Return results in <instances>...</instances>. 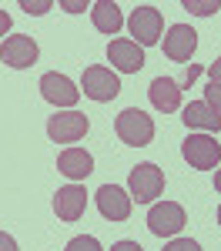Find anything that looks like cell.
<instances>
[{"label": "cell", "instance_id": "14", "mask_svg": "<svg viewBox=\"0 0 221 251\" xmlns=\"http://www.w3.org/2000/svg\"><path fill=\"white\" fill-rule=\"evenodd\" d=\"M57 171L67 181H84V177H91V171H94V157L87 154L84 148H64L60 157H57Z\"/></svg>", "mask_w": 221, "mask_h": 251}, {"label": "cell", "instance_id": "19", "mask_svg": "<svg viewBox=\"0 0 221 251\" xmlns=\"http://www.w3.org/2000/svg\"><path fill=\"white\" fill-rule=\"evenodd\" d=\"M64 251H104L100 248L98 238H91V234H80V238H74V241H67V248Z\"/></svg>", "mask_w": 221, "mask_h": 251}, {"label": "cell", "instance_id": "20", "mask_svg": "<svg viewBox=\"0 0 221 251\" xmlns=\"http://www.w3.org/2000/svg\"><path fill=\"white\" fill-rule=\"evenodd\" d=\"M54 3L50 0H20V10H27V14H34V17H40V14H47Z\"/></svg>", "mask_w": 221, "mask_h": 251}, {"label": "cell", "instance_id": "8", "mask_svg": "<svg viewBox=\"0 0 221 251\" xmlns=\"http://www.w3.org/2000/svg\"><path fill=\"white\" fill-rule=\"evenodd\" d=\"M0 57H3V64H7V67L24 71V67H34V64H37L40 47H37V40L30 37V34H14V37L3 40Z\"/></svg>", "mask_w": 221, "mask_h": 251}, {"label": "cell", "instance_id": "29", "mask_svg": "<svg viewBox=\"0 0 221 251\" xmlns=\"http://www.w3.org/2000/svg\"><path fill=\"white\" fill-rule=\"evenodd\" d=\"M218 228H221V204H218Z\"/></svg>", "mask_w": 221, "mask_h": 251}, {"label": "cell", "instance_id": "1", "mask_svg": "<svg viewBox=\"0 0 221 251\" xmlns=\"http://www.w3.org/2000/svg\"><path fill=\"white\" fill-rule=\"evenodd\" d=\"M114 131L124 144H131V148H147L151 141H154V121L138 111V107H127V111H121L114 117Z\"/></svg>", "mask_w": 221, "mask_h": 251}, {"label": "cell", "instance_id": "6", "mask_svg": "<svg viewBox=\"0 0 221 251\" xmlns=\"http://www.w3.org/2000/svg\"><path fill=\"white\" fill-rule=\"evenodd\" d=\"M184 225H188V214L174 201H158L147 211V228H151V234H158V238H174V234H181Z\"/></svg>", "mask_w": 221, "mask_h": 251}, {"label": "cell", "instance_id": "15", "mask_svg": "<svg viewBox=\"0 0 221 251\" xmlns=\"http://www.w3.org/2000/svg\"><path fill=\"white\" fill-rule=\"evenodd\" d=\"M151 104H154V111L161 114H174L181 107V84L171 77H154L151 80Z\"/></svg>", "mask_w": 221, "mask_h": 251}, {"label": "cell", "instance_id": "17", "mask_svg": "<svg viewBox=\"0 0 221 251\" xmlns=\"http://www.w3.org/2000/svg\"><path fill=\"white\" fill-rule=\"evenodd\" d=\"M91 20H94V27H98L100 34H111V37L124 27L121 7L114 3V0H98V3L91 7Z\"/></svg>", "mask_w": 221, "mask_h": 251}, {"label": "cell", "instance_id": "13", "mask_svg": "<svg viewBox=\"0 0 221 251\" xmlns=\"http://www.w3.org/2000/svg\"><path fill=\"white\" fill-rule=\"evenodd\" d=\"M54 211L60 221H80L87 211V191L80 184H67L54 194Z\"/></svg>", "mask_w": 221, "mask_h": 251}, {"label": "cell", "instance_id": "3", "mask_svg": "<svg viewBox=\"0 0 221 251\" xmlns=\"http://www.w3.org/2000/svg\"><path fill=\"white\" fill-rule=\"evenodd\" d=\"M80 87H84V97H91L94 104H107V100H114L121 94V80L118 74L111 71V67H87L84 71V80H80Z\"/></svg>", "mask_w": 221, "mask_h": 251}, {"label": "cell", "instance_id": "16", "mask_svg": "<svg viewBox=\"0 0 221 251\" xmlns=\"http://www.w3.org/2000/svg\"><path fill=\"white\" fill-rule=\"evenodd\" d=\"M181 121L191 127V134H195V131H221V114L211 111L204 100H191V104L184 107Z\"/></svg>", "mask_w": 221, "mask_h": 251}, {"label": "cell", "instance_id": "22", "mask_svg": "<svg viewBox=\"0 0 221 251\" xmlns=\"http://www.w3.org/2000/svg\"><path fill=\"white\" fill-rule=\"evenodd\" d=\"M164 251H201L198 241H191V238H174V241H168Z\"/></svg>", "mask_w": 221, "mask_h": 251}, {"label": "cell", "instance_id": "2", "mask_svg": "<svg viewBox=\"0 0 221 251\" xmlns=\"http://www.w3.org/2000/svg\"><path fill=\"white\" fill-rule=\"evenodd\" d=\"M181 154L191 168L198 171H211L221 164V144L211 134H188L184 144H181Z\"/></svg>", "mask_w": 221, "mask_h": 251}, {"label": "cell", "instance_id": "10", "mask_svg": "<svg viewBox=\"0 0 221 251\" xmlns=\"http://www.w3.org/2000/svg\"><path fill=\"white\" fill-rule=\"evenodd\" d=\"M164 57L168 60H191V54L198 50V34H195V27H188V24H174V27H168V37H164Z\"/></svg>", "mask_w": 221, "mask_h": 251}, {"label": "cell", "instance_id": "11", "mask_svg": "<svg viewBox=\"0 0 221 251\" xmlns=\"http://www.w3.org/2000/svg\"><path fill=\"white\" fill-rule=\"evenodd\" d=\"M94 198H98V211L104 214L107 221H127V218H131L134 198H127L124 188H118V184H104Z\"/></svg>", "mask_w": 221, "mask_h": 251}, {"label": "cell", "instance_id": "21", "mask_svg": "<svg viewBox=\"0 0 221 251\" xmlns=\"http://www.w3.org/2000/svg\"><path fill=\"white\" fill-rule=\"evenodd\" d=\"M204 104L221 114V84H208V87H204Z\"/></svg>", "mask_w": 221, "mask_h": 251}, {"label": "cell", "instance_id": "5", "mask_svg": "<svg viewBox=\"0 0 221 251\" xmlns=\"http://www.w3.org/2000/svg\"><path fill=\"white\" fill-rule=\"evenodd\" d=\"M87 127H91V121L80 111H57L54 117H47V137L54 144H74L87 134Z\"/></svg>", "mask_w": 221, "mask_h": 251}, {"label": "cell", "instance_id": "23", "mask_svg": "<svg viewBox=\"0 0 221 251\" xmlns=\"http://www.w3.org/2000/svg\"><path fill=\"white\" fill-rule=\"evenodd\" d=\"M111 251H144L138 241H118V245H111Z\"/></svg>", "mask_w": 221, "mask_h": 251}, {"label": "cell", "instance_id": "12", "mask_svg": "<svg viewBox=\"0 0 221 251\" xmlns=\"http://www.w3.org/2000/svg\"><path fill=\"white\" fill-rule=\"evenodd\" d=\"M107 60L118 71H124V74H138L144 67V47H138L134 40H127V37H118L107 44Z\"/></svg>", "mask_w": 221, "mask_h": 251}, {"label": "cell", "instance_id": "25", "mask_svg": "<svg viewBox=\"0 0 221 251\" xmlns=\"http://www.w3.org/2000/svg\"><path fill=\"white\" fill-rule=\"evenodd\" d=\"M208 77H211V84H221V57L208 67Z\"/></svg>", "mask_w": 221, "mask_h": 251}, {"label": "cell", "instance_id": "4", "mask_svg": "<svg viewBox=\"0 0 221 251\" xmlns=\"http://www.w3.org/2000/svg\"><path fill=\"white\" fill-rule=\"evenodd\" d=\"M127 27H131V37H134L138 47H151V44H158L161 34H164V17H161L158 7L144 3V7H138V10L131 14Z\"/></svg>", "mask_w": 221, "mask_h": 251}, {"label": "cell", "instance_id": "7", "mask_svg": "<svg viewBox=\"0 0 221 251\" xmlns=\"http://www.w3.org/2000/svg\"><path fill=\"white\" fill-rule=\"evenodd\" d=\"M127 184H131V198H138V204H154V198H161L164 191V171L158 164H138L127 177Z\"/></svg>", "mask_w": 221, "mask_h": 251}, {"label": "cell", "instance_id": "28", "mask_svg": "<svg viewBox=\"0 0 221 251\" xmlns=\"http://www.w3.org/2000/svg\"><path fill=\"white\" fill-rule=\"evenodd\" d=\"M215 191L221 194V164H218V171H215Z\"/></svg>", "mask_w": 221, "mask_h": 251}, {"label": "cell", "instance_id": "9", "mask_svg": "<svg viewBox=\"0 0 221 251\" xmlns=\"http://www.w3.org/2000/svg\"><path fill=\"white\" fill-rule=\"evenodd\" d=\"M40 94H44L47 104H54V107H74L80 100V91L74 87V80L57 74V71H50V74L40 77Z\"/></svg>", "mask_w": 221, "mask_h": 251}, {"label": "cell", "instance_id": "18", "mask_svg": "<svg viewBox=\"0 0 221 251\" xmlns=\"http://www.w3.org/2000/svg\"><path fill=\"white\" fill-rule=\"evenodd\" d=\"M184 10H191L198 17H211L218 10V0H184Z\"/></svg>", "mask_w": 221, "mask_h": 251}, {"label": "cell", "instance_id": "24", "mask_svg": "<svg viewBox=\"0 0 221 251\" xmlns=\"http://www.w3.org/2000/svg\"><path fill=\"white\" fill-rule=\"evenodd\" d=\"M0 251H20V248H17V241H14L10 234H3V231H0Z\"/></svg>", "mask_w": 221, "mask_h": 251}, {"label": "cell", "instance_id": "27", "mask_svg": "<svg viewBox=\"0 0 221 251\" xmlns=\"http://www.w3.org/2000/svg\"><path fill=\"white\" fill-rule=\"evenodd\" d=\"M64 7H67L71 14H80V10H84V3H74V0H64Z\"/></svg>", "mask_w": 221, "mask_h": 251}, {"label": "cell", "instance_id": "26", "mask_svg": "<svg viewBox=\"0 0 221 251\" xmlns=\"http://www.w3.org/2000/svg\"><path fill=\"white\" fill-rule=\"evenodd\" d=\"M7 30H10V14H7V10H0V37H3Z\"/></svg>", "mask_w": 221, "mask_h": 251}]
</instances>
